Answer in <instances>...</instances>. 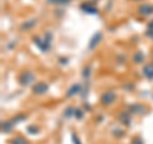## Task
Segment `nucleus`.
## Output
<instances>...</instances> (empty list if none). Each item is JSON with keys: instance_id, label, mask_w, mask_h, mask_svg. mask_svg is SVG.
I'll return each instance as SVG.
<instances>
[{"instance_id": "obj_1", "label": "nucleus", "mask_w": 153, "mask_h": 144, "mask_svg": "<svg viewBox=\"0 0 153 144\" xmlns=\"http://www.w3.org/2000/svg\"><path fill=\"white\" fill-rule=\"evenodd\" d=\"M51 40H52L51 32H47L44 38H40V37H37V36L33 37V42H35V45H36L42 52H47V51L50 50Z\"/></svg>"}, {"instance_id": "obj_2", "label": "nucleus", "mask_w": 153, "mask_h": 144, "mask_svg": "<svg viewBox=\"0 0 153 144\" xmlns=\"http://www.w3.org/2000/svg\"><path fill=\"white\" fill-rule=\"evenodd\" d=\"M19 84L23 85V87H28V85H32L36 82V75L32 73V71L27 70L23 71V73L19 75Z\"/></svg>"}, {"instance_id": "obj_3", "label": "nucleus", "mask_w": 153, "mask_h": 144, "mask_svg": "<svg viewBox=\"0 0 153 144\" xmlns=\"http://www.w3.org/2000/svg\"><path fill=\"white\" fill-rule=\"evenodd\" d=\"M116 99H117V94L111 89L103 92L101 94V98H100V101H101V103L103 106H111V105H114L116 102Z\"/></svg>"}, {"instance_id": "obj_4", "label": "nucleus", "mask_w": 153, "mask_h": 144, "mask_svg": "<svg viewBox=\"0 0 153 144\" xmlns=\"http://www.w3.org/2000/svg\"><path fill=\"white\" fill-rule=\"evenodd\" d=\"M47 91H49V85H47L45 82H37L32 87V92L37 96H44L47 93Z\"/></svg>"}, {"instance_id": "obj_5", "label": "nucleus", "mask_w": 153, "mask_h": 144, "mask_svg": "<svg viewBox=\"0 0 153 144\" xmlns=\"http://www.w3.org/2000/svg\"><path fill=\"white\" fill-rule=\"evenodd\" d=\"M102 40V32H96L94 35L92 36V38L89 40V44H88V51H92L94 50L96 47H97V45L101 42Z\"/></svg>"}, {"instance_id": "obj_6", "label": "nucleus", "mask_w": 153, "mask_h": 144, "mask_svg": "<svg viewBox=\"0 0 153 144\" xmlns=\"http://www.w3.org/2000/svg\"><path fill=\"white\" fill-rule=\"evenodd\" d=\"M117 120L123 124V125H125V126H130V124H131L130 111H129V110H128V111H121L120 114H119Z\"/></svg>"}, {"instance_id": "obj_7", "label": "nucleus", "mask_w": 153, "mask_h": 144, "mask_svg": "<svg viewBox=\"0 0 153 144\" xmlns=\"http://www.w3.org/2000/svg\"><path fill=\"white\" fill-rule=\"evenodd\" d=\"M138 13H139L142 17H149L153 14V5L152 4H142V5L138 8Z\"/></svg>"}, {"instance_id": "obj_8", "label": "nucleus", "mask_w": 153, "mask_h": 144, "mask_svg": "<svg viewBox=\"0 0 153 144\" xmlns=\"http://www.w3.org/2000/svg\"><path fill=\"white\" fill-rule=\"evenodd\" d=\"M129 111H130V114H135V115H144L147 114V107L142 103H134L129 107Z\"/></svg>"}, {"instance_id": "obj_9", "label": "nucleus", "mask_w": 153, "mask_h": 144, "mask_svg": "<svg viewBox=\"0 0 153 144\" xmlns=\"http://www.w3.org/2000/svg\"><path fill=\"white\" fill-rule=\"evenodd\" d=\"M80 92H82V84L80 83H74L70 85V88L68 89V92H66V98H70L73 97V96L75 94H80Z\"/></svg>"}, {"instance_id": "obj_10", "label": "nucleus", "mask_w": 153, "mask_h": 144, "mask_svg": "<svg viewBox=\"0 0 153 144\" xmlns=\"http://www.w3.org/2000/svg\"><path fill=\"white\" fill-rule=\"evenodd\" d=\"M143 75H144L148 80H153V63L144 65V68H143Z\"/></svg>"}, {"instance_id": "obj_11", "label": "nucleus", "mask_w": 153, "mask_h": 144, "mask_svg": "<svg viewBox=\"0 0 153 144\" xmlns=\"http://www.w3.org/2000/svg\"><path fill=\"white\" fill-rule=\"evenodd\" d=\"M80 9L84 12V13H88V14H97L98 10H97V8H96L94 5H92V4H83L82 7H80Z\"/></svg>"}, {"instance_id": "obj_12", "label": "nucleus", "mask_w": 153, "mask_h": 144, "mask_svg": "<svg viewBox=\"0 0 153 144\" xmlns=\"http://www.w3.org/2000/svg\"><path fill=\"white\" fill-rule=\"evenodd\" d=\"M14 128V124L12 122V120H8V121H3L1 122V131L3 133H10Z\"/></svg>"}, {"instance_id": "obj_13", "label": "nucleus", "mask_w": 153, "mask_h": 144, "mask_svg": "<svg viewBox=\"0 0 153 144\" xmlns=\"http://www.w3.org/2000/svg\"><path fill=\"white\" fill-rule=\"evenodd\" d=\"M36 23H37V19H30V21H26L21 26V30L22 31H30L31 28H33L36 26Z\"/></svg>"}, {"instance_id": "obj_14", "label": "nucleus", "mask_w": 153, "mask_h": 144, "mask_svg": "<svg viewBox=\"0 0 153 144\" xmlns=\"http://www.w3.org/2000/svg\"><path fill=\"white\" fill-rule=\"evenodd\" d=\"M144 59H146V56H144V54H143L142 51H137L135 54L133 55V61L135 64H142L143 61H144Z\"/></svg>"}, {"instance_id": "obj_15", "label": "nucleus", "mask_w": 153, "mask_h": 144, "mask_svg": "<svg viewBox=\"0 0 153 144\" xmlns=\"http://www.w3.org/2000/svg\"><path fill=\"white\" fill-rule=\"evenodd\" d=\"M10 144H30V143H28L27 139H25L23 137H16L10 140Z\"/></svg>"}, {"instance_id": "obj_16", "label": "nucleus", "mask_w": 153, "mask_h": 144, "mask_svg": "<svg viewBox=\"0 0 153 144\" xmlns=\"http://www.w3.org/2000/svg\"><path fill=\"white\" fill-rule=\"evenodd\" d=\"M74 112H75V108H74L73 106H69L68 108H65V111H64V117L70 119L71 116H74Z\"/></svg>"}, {"instance_id": "obj_17", "label": "nucleus", "mask_w": 153, "mask_h": 144, "mask_svg": "<svg viewBox=\"0 0 153 144\" xmlns=\"http://www.w3.org/2000/svg\"><path fill=\"white\" fill-rule=\"evenodd\" d=\"M26 119H27L26 115H17L14 119H12V122L14 124V125H17V124H19L21 121H23V120H26Z\"/></svg>"}, {"instance_id": "obj_18", "label": "nucleus", "mask_w": 153, "mask_h": 144, "mask_svg": "<svg viewBox=\"0 0 153 144\" xmlns=\"http://www.w3.org/2000/svg\"><path fill=\"white\" fill-rule=\"evenodd\" d=\"M74 117L76 120H82L84 117V112L82 111L80 108H75V112H74Z\"/></svg>"}, {"instance_id": "obj_19", "label": "nucleus", "mask_w": 153, "mask_h": 144, "mask_svg": "<svg viewBox=\"0 0 153 144\" xmlns=\"http://www.w3.org/2000/svg\"><path fill=\"white\" fill-rule=\"evenodd\" d=\"M70 0H49L50 4H56V5H65L68 4Z\"/></svg>"}, {"instance_id": "obj_20", "label": "nucleus", "mask_w": 153, "mask_h": 144, "mask_svg": "<svg viewBox=\"0 0 153 144\" xmlns=\"http://www.w3.org/2000/svg\"><path fill=\"white\" fill-rule=\"evenodd\" d=\"M27 131L30 133V134H37L38 133V128L36 125H30L27 128Z\"/></svg>"}, {"instance_id": "obj_21", "label": "nucleus", "mask_w": 153, "mask_h": 144, "mask_svg": "<svg viewBox=\"0 0 153 144\" xmlns=\"http://www.w3.org/2000/svg\"><path fill=\"white\" fill-rule=\"evenodd\" d=\"M89 74H91V68H89V66H87V68H84V69H83L82 75H83V78H84V79H88V78H89Z\"/></svg>"}, {"instance_id": "obj_22", "label": "nucleus", "mask_w": 153, "mask_h": 144, "mask_svg": "<svg viewBox=\"0 0 153 144\" xmlns=\"http://www.w3.org/2000/svg\"><path fill=\"white\" fill-rule=\"evenodd\" d=\"M71 140H73V144H82L79 140V138L76 137V134L75 133H71Z\"/></svg>"}, {"instance_id": "obj_23", "label": "nucleus", "mask_w": 153, "mask_h": 144, "mask_svg": "<svg viewBox=\"0 0 153 144\" xmlns=\"http://www.w3.org/2000/svg\"><path fill=\"white\" fill-rule=\"evenodd\" d=\"M131 144H144V143H143V140L140 138H134L131 140Z\"/></svg>"}, {"instance_id": "obj_24", "label": "nucleus", "mask_w": 153, "mask_h": 144, "mask_svg": "<svg viewBox=\"0 0 153 144\" xmlns=\"http://www.w3.org/2000/svg\"><path fill=\"white\" fill-rule=\"evenodd\" d=\"M147 31H153V19H152V21H149V23H148Z\"/></svg>"}, {"instance_id": "obj_25", "label": "nucleus", "mask_w": 153, "mask_h": 144, "mask_svg": "<svg viewBox=\"0 0 153 144\" xmlns=\"http://www.w3.org/2000/svg\"><path fill=\"white\" fill-rule=\"evenodd\" d=\"M146 36H148L149 38L153 40V31H146Z\"/></svg>"}, {"instance_id": "obj_26", "label": "nucleus", "mask_w": 153, "mask_h": 144, "mask_svg": "<svg viewBox=\"0 0 153 144\" xmlns=\"http://www.w3.org/2000/svg\"><path fill=\"white\" fill-rule=\"evenodd\" d=\"M84 108L85 110H91V106H89V105H87V103H84Z\"/></svg>"}, {"instance_id": "obj_27", "label": "nucleus", "mask_w": 153, "mask_h": 144, "mask_svg": "<svg viewBox=\"0 0 153 144\" xmlns=\"http://www.w3.org/2000/svg\"><path fill=\"white\" fill-rule=\"evenodd\" d=\"M133 1H140V0H133Z\"/></svg>"}, {"instance_id": "obj_28", "label": "nucleus", "mask_w": 153, "mask_h": 144, "mask_svg": "<svg viewBox=\"0 0 153 144\" xmlns=\"http://www.w3.org/2000/svg\"><path fill=\"white\" fill-rule=\"evenodd\" d=\"M152 63H153V56H152Z\"/></svg>"}]
</instances>
